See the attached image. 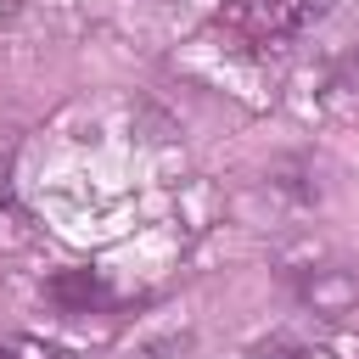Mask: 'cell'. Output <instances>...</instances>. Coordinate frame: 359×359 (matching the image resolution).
Instances as JSON below:
<instances>
[{"instance_id": "1", "label": "cell", "mask_w": 359, "mask_h": 359, "mask_svg": "<svg viewBox=\"0 0 359 359\" xmlns=\"http://www.w3.org/2000/svg\"><path fill=\"white\" fill-rule=\"evenodd\" d=\"M320 0H224L219 28H230L241 45H280L314 22Z\"/></svg>"}, {"instance_id": "2", "label": "cell", "mask_w": 359, "mask_h": 359, "mask_svg": "<svg viewBox=\"0 0 359 359\" xmlns=\"http://www.w3.org/2000/svg\"><path fill=\"white\" fill-rule=\"evenodd\" d=\"M297 292H303V303H309L314 314L342 320V314L359 303V275H353L348 264H303V269H297Z\"/></svg>"}, {"instance_id": "3", "label": "cell", "mask_w": 359, "mask_h": 359, "mask_svg": "<svg viewBox=\"0 0 359 359\" xmlns=\"http://www.w3.org/2000/svg\"><path fill=\"white\" fill-rule=\"evenodd\" d=\"M50 297H56L67 314H84V309L107 303V286H101V275H90V269H62V275L50 280Z\"/></svg>"}, {"instance_id": "4", "label": "cell", "mask_w": 359, "mask_h": 359, "mask_svg": "<svg viewBox=\"0 0 359 359\" xmlns=\"http://www.w3.org/2000/svg\"><path fill=\"white\" fill-rule=\"evenodd\" d=\"M252 359H337V353H331V348H320V342L275 337V342H258V348H252Z\"/></svg>"}, {"instance_id": "5", "label": "cell", "mask_w": 359, "mask_h": 359, "mask_svg": "<svg viewBox=\"0 0 359 359\" xmlns=\"http://www.w3.org/2000/svg\"><path fill=\"white\" fill-rule=\"evenodd\" d=\"M6 359H67V353H62V348H50V342L17 337V342H6Z\"/></svg>"}, {"instance_id": "6", "label": "cell", "mask_w": 359, "mask_h": 359, "mask_svg": "<svg viewBox=\"0 0 359 359\" xmlns=\"http://www.w3.org/2000/svg\"><path fill=\"white\" fill-rule=\"evenodd\" d=\"M0 359H6V348H0Z\"/></svg>"}]
</instances>
